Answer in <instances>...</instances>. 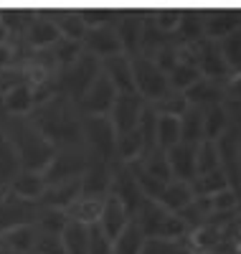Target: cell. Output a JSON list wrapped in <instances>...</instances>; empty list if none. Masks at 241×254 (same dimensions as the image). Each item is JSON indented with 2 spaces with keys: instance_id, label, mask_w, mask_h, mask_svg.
Here are the masks:
<instances>
[{
  "instance_id": "cell-51",
  "label": "cell",
  "mask_w": 241,
  "mask_h": 254,
  "mask_svg": "<svg viewBox=\"0 0 241 254\" xmlns=\"http://www.w3.org/2000/svg\"><path fill=\"white\" fill-rule=\"evenodd\" d=\"M81 18L89 28H102V26H115L117 23V15L112 10H81Z\"/></svg>"
},
{
  "instance_id": "cell-18",
  "label": "cell",
  "mask_w": 241,
  "mask_h": 254,
  "mask_svg": "<svg viewBox=\"0 0 241 254\" xmlns=\"http://www.w3.org/2000/svg\"><path fill=\"white\" fill-rule=\"evenodd\" d=\"M168 153V163H170V171L173 178L193 183L195 178V155H198V145H188V142H178L175 147H170Z\"/></svg>"
},
{
  "instance_id": "cell-33",
  "label": "cell",
  "mask_w": 241,
  "mask_h": 254,
  "mask_svg": "<svg viewBox=\"0 0 241 254\" xmlns=\"http://www.w3.org/2000/svg\"><path fill=\"white\" fill-rule=\"evenodd\" d=\"M229 130H231V112L226 110V104H216V107L206 110V140L218 142Z\"/></svg>"
},
{
  "instance_id": "cell-41",
  "label": "cell",
  "mask_w": 241,
  "mask_h": 254,
  "mask_svg": "<svg viewBox=\"0 0 241 254\" xmlns=\"http://www.w3.org/2000/svg\"><path fill=\"white\" fill-rule=\"evenodd\" d=\"M152 110H155L158 115H170V117H183L188 110H190V102L183 92H168L163 99L152 102Z\"/></svg>"
},
{
  "instance_id": "cell-28",
  "label": "cell",
  "mask_w": 241,
  "mask_h": 254,
  "mask_svg": "<svg viewBox=\"0 0 241 254\" xmlns=\"http://www.w3.org/2000/svg\"><path fill=\"white\" fill-rule=\"evenodd\" d=\"M145 244H147V234L137 224V219H132L124 226L122 234L115 239V254H142Z\"/></svg>"
},
{
  "instance_id": "cell-7",
  "label": "cell",
  "mask_w": 241,
  "mask_h": 254,
  "mask_svg": "<svg viewBox=\"0 0 241 254\" xmlns=\"http://www.w3.org/2000/svg\"><path fill=\"white\" fill-rule=\"evenodd\" d=\"M92 163V155L86 147H66V150H56V158L51 160V165L43 171V181L46 186H56V183H66L74 178H81L86 173V168Z\"/></svg>"
},
{
  "instance_id": "cell-12",
  "label": "cell",
  "mask_w": 241,
  "mask_h": 254,
  "mask_svg": "<svg viewBox=\"0 0 241 254\" xmlns=\"http://www.w3.org/2000/svg\"><path fill=\"white\" fill-rule=\"evenodd\" d=\"M147 107V102L135 92V94H117V102L112 112H109V120H112L117 135H124L129 130L140 127V120H142V112Z\"/></svg>"
},
{
  "instance_id": "cell-5",
  "label": "cell",
  "mask_w": 241,
  "mask_h": 254,
  "mask_svg": "<svg viewBox=\"0 0 241 254\" xmlns=\"http://www.w3.org/2000/svg\"><path fill=\"white\" fill-rule=\"evenodd\" d=\"M84 147L92 158L115 163L117 160V130L109 117H84Z\"/></svg>"
},
{
  "instance_id": "cell-10",
  "label": "cell",
  "mask_w": 241,
  "mask_h": 254,
  "mask_svg": "<svg viewBox=\"0 0 241 254\" xmlns=\"http://www.w3.org/2000/svg\"><path fill=\"white\" fill-rule=\"evenodd\" d=\"M109 193L117 196L127 206V211L132 216L137 214V208H140V203L145 198V193H142V188H140L135 173L129 171L127 163H120V160L112 163V190H109Z\"/></svg>"
},
{
  "instance_id": "cell-45",
  "label": "cell",
  "mask_w": 241,
  "mask_h": 254,
  "mask_svg": "<svg viewBox=\"0 0 241 254\" xmlns=\"http://www.w3.org/2000/svg\"><path fill=\"white\" fill-rule=\"evenodd\" d=\"M221 51H224V59L231 69V76L241 74V28L221 41Z\"/></svg>"
},
{
  "instance_id": "cell-8",
  "label": "cell",
  "mask_w": 241,
  "mask_h": 254,
  "mask_svg": "<svg viewBox=\"0 0 241 254\" xmlns=\"http://www.w3.org/2000/svg\"><path fill=\"white\" fill-rule=\"evenodd\" d=\"M38 211H41L38 201H26V198L15 196L8 188L5 193L0 196V234L10 231V229H18V226L36 224Z\"/></svg>"
},
{
  "instance_id": "cell-40",
  "label": "cell",
  "mask_w": 241,
  "mask_h": 254,
  "mask_svg": "<svg viewBox=\"0 0 241 254\" xmlns=\"http://www.w3.org/2000/svg\"><path fill=\"white\" fill-rule=\"evenodd\" d=\"M181 142V117L158 115V147L170 150Z\"/></svg>"
},
{
  "instance_id": "cell-31",
  "label": "cell",
  "mask_w": 241,
  "mask_h": 254,
  "mask_svg": "<svg viewBox=\"0 0 241 254\" xmlns=\"http://www.w3.org/2000/svg\"><path fill=\"white\" fill-rule=\"evenodd\" d=\"M33 242H36V224L18 226V229H10V231H3V234H0V247L20 252V254H31Z\"/></svg>"
},
{
  "instance_id": "cell-16",
  "label": "cell",
  "mask_w": 241,
  "mask_h": 254,
  "mask_svg": "<svg viewBox=\"0 0 241 254\" xmlns=\"http://www.w3.org/2000/svg\"><path fill=\"white\" fill-rule=\"evenodd\" d=\"M102 69L109 79H112V84L117 87L120 94H135L137 92L135 89V74H132V56L117 54L112 59H104Z\"/></svg>"
},
{
  "instance_id": "cell-4",
  "label": "cell",
  "mask_w": 241,
  "mask_h": 254,
  "mask_svg": "<svg viewBox=\"0 0 241 254\" xmlns=\"http://www.w3.org/2000/svg\"><path fill=\"white\" fill-rule=\"evenodd\" d=\"M99 74H102V59L84 51L71 69L59 74V94H66L69 99H74L79 104L84 99V94L92 89V84L97 81Z\"/></svg>"
},
{
  "instance_id": "cell-11",
  "label": "cell",
  "mask_w": 241,
  "mask_h": 254,
  "mask_svg": "<svg viewBox=\"0 0 241 254\" xmlns=\"http://www.w3.org/2000/svg\"><path fill=\"white\" fill-rule=\"evenodd\" d=\"M195 54H198V71L206 79L224 81V84L231 79V69L224 59V51H221L218 41H211V38L198 41V44H195Z\"/></svg>"
},
{
  "instance_id": "cell-43",
  "label": "cell",
  "mask_w": 241,
  "mask_h": 254,
  "mask_svg": "<svg viewBox=\"0 0 241 254\" xmlns=\"http://www.w3.org/2000/svg\"><path fill=\"white\" fill-rule=\"evenodd\" d=\"M142 165H145V171L150 173V176H155L158 181H163V183H170L173 181V171H170V163H168V153L165 150H152L145 160H142Z\"/></svg>"
},
{
  "instance_id": "cell-44",
  "label": "cell",
  "mask_w": 241,
  "mask_h": 254,
  "mask_svg": "<svg viewBox=\"0 0 241 254\" xmlns=\"http://www.w3.org/2000/svg\"><path fill=\"white\" fill-rule=\"evenodd\" d=\"M36 18V13H28V10H0V20L5 23V28L10 31V36H26L31 20Z\"/></svg>"
},
{
  "instance_id": "cell-23",
  "label": "cell",
  "mask_w": 241,
  "mask_h": 254,
  "mask_svg": "<svg viewBox=\"0 0 241 254\" xmlns=\"http://www.w3.org/2000/svg\"><path fill=\"white\" fill-rule=\"evenodd\" d=\"M81 196V178L66 181V183H56V186H46V193L41 196V206L46 208H63L66 211L76 198Z\"/></svg>"
},
{
  "instance_id": "cell-29",
  "label": "cell",
  "mask_w": 241,
  "mask_h": 254,
  "mask_svg": "<svg viewBox=\"0 0 241 254\" xmlns=\"http://www.w3.org/2000/svg\"><path fill=\"white\" fill-rule=\"evenodd\" d=\"M145 158V140L140 127L129 130L124 135H117V160L120 163H135Z\"/></svg>"
},
{
  "instance_id": "cell-47",
  "label": "cell",
  "mask_w": 241,
  "mask_h": 254,
  "mask_svg": "<svg viewBox=\"0 0 241 254\" xmlns=\"http://www.w3.org/2000/svg\"><path fill=\"white\" fill-rule=\"evenodd\" d=\"M33 252L36 254H66L63 242H61V234H46V231H38V229H36Z\"/></svg>"
},
{
  "instance_id": "cell-3",
  "label": "cell",
  "mask_w": 241,
  "mask_h": 254,
  "mask_svg": "<svg viewBox=\"0 0 241 254\" xmlns=\"http://www.w3.org/2000/svg\"><path fill=\"white\" fill-rule=\"evenodd\" d=\"M132 219H137L147 239H183L190 231V226L178 214H173L160 201H152V198H142Z\"/></svg>"
},
{
  "instance_id": "cell-20",
  "label": "cell",
  "mask_w": 241,
  "mask_h": 254,
  "mask_svg": "<svg viewBox=\"0 0 241 254\" xmlns=\"http://www.w3.org/2000/svg\"><path fill=\"white\" fill-rule=\"evenodd\" d=\"M18 173H20V160L15 153V145L5 130V115H3L0 117V190H5Z\"/></svg>"
},
{
  "instance_id": "cell-53",
  "label": "cell",
  "mask_w": 241,
  "mask_h": 254,
  "mask_svg": "<svg viewBox=\"0 0 241 254\" xmlns=\"http://www.w3.org/2000/svg\"><path fill=\"white\" fill-rule=\"evenodd\" d=\"M10 31L5 28V23H3V20H0V46H5V44H10Z\"/></svg>"
},
{
  "instance_id": "cell-1",
  "label": "cell",
  "mask_w": 241,
  "mask_h": 254,
  "mask_svg": "<svg viewBox=\"0 0 241 254\" xmlns=\"http://www.w3.org/2000/svg\"><path fill=\"white\" fill-rule=\"evenodd\" d=\"M28 117L56 150L84 147V115L79 104L66 94H56L49 102L38 104Z\"/></svg>"
},
{
  "instance_id": "cell-37",
  "label": "cell",
  "mask_w": 241,
  "mask_h": 254,
  "mask_svg": "<svg viewBox=\"0 0 241 254\" xmlns=\"http://www.w3.org/2000/svg\"><path fill=\"white\" fill-rule=\"evenodd\" d=\"M69 214L63 208H46L41 206L38 211V219H36V229L38 231H46V234H63V229L69 224Z\"/></svg>"
},
{
  "instance_id": "cell-14",
  "label": "cell",
  "mask_w": 241,
  "mask_h": 254,
  "mask_svg": "<svg viewBox=\"0 0 241 254\" xmlns=\"http://www.w3.org/2000/svg\"><path fill=\"white\" fill-rule=\"evenodd\" d=\"M84 51L94 54V56L102 59V61H104V59H112V56H117V54H124L115 26L89 28V33H86V38H84Z\"/></svg>"
},
{
  "instance_id": "cell-52",
  "label": "cell",
  "mask_w": 241,
  "mask_h": 254,
  "mask_svg": "<svg viewBox=\"0 0 241 254\" xmlns=\"http://www.w3.org/2000/svg\"><path fill=\"white\" fill-rule=\"evenodd\" d=\"M5 69H15V51L10 44L0 46V71H5Z\"/></svg>"
},
{
  "instance_id": "cell-9",
  "label": "cell",
  "mask_w": 241,
  "mask_h": 254,
  "mask_svg": "<svg viewBox=\"0 0 241 254\" xmlns=\"http://www.w3.org/2000/svg\"><path fill=\"white\" fill-rule=\"evenodd\" d=\"M117 94H120L117 87L102 69V74L92 84V89L86 92L84 99L79 102V110H81L84 117H109V112H112L115 102H117Z\"/></svg>"
},
{
  "instance_id": "cell-30",
  "label": "cell",
  "mask_w": 241,
  "mask_h": 254,
  "mask_svg": "<svg viewBox=\"0 0 241 254\" xmlns=\"http://www.w3.org/2000/svg\"><path fill=\"white\" fill-rule=\"evenodd\" d=\"M61 242H63L66 254H89V224L71 219L66 224V229H63Z\"/></svg>"
},
{
  "instance_id": "cell-54",
  "label": "cell",
  "mask_w": 241,
  "mask_h": 254,
  "mask_svg": "<svg viewBox=\"0 0 241 254\" xmlns=\"http://www.w3.org/2000/svg\"><path fill=\"white\" fill-rule=\"evenodd\" d=\"M239 254H241V234H239Z\"/></svg>"
},
{
  "instance_id": "cell-49",
  "label": "cell",
  "mask_w": 241,
  "mask_h": 254,
  "mask_svg": "<svg viewBox=\"0 0 241 254\" xmlns=\"http://www.w3.org/2000/svg\"><path fill=\"white\" fill-rule=\"evenodd\" d=\"M152 20H155V26L165 33V36H173L175 31H178L181 20H183V13L181 10H160L152 15Z\"/></svg>"
},
{
  "instance_id": "cell-46",
  "label": "cell",
  "mask_w": 241,
  "mask_h": 254,
  "mask_svg": "<svg viewBox=\"0 0 241 254\" xmlns=\"http://www.w3.org/2000/svg\"><path fill=\"white\" fill-rule=\"evenodd\" d=\"M142 254H190L183 239H147Z\"/></svg>"
},
{
  "instance_id": "cell-2",
  "label": "cell",
  "mask_w": 241,
  "mask_h": 254,
  "mask_svg": "<svg viewBox=\"0 0 241 254\" xmlns=\"http://www.w3.org/2000/svg\"><path fill=\"white\" fill-rule=\"evenodd\" d=\"M5 130L15 145L20 171L43 173L51 165V160L56 158V147L43 137V132L33 125L31 117H8L5 115Z\"/></svg>"
},
{
  "instance_id": "cell-50",
  "label": "cell",
  "mask_w": 241,
  "mask_h": 254,
  "mask_svg": "<svg viewBox=\"0 0 241 254\" xmlns=\"http://www.w3.org/2000/svg\"><path fill=\"white\" fill-rule=\"evenodd\" d=\"M150 59L158 64L160 71L170 74L175 66H178V49H175V46H163V49H158V51H152Z\"/></svg>"
},
{
  "instance_id": "cell-15",
  "label": "cell",
  "mask_w": 241,
  "mask_h": 254,
  "mask_svg": "<svg viewBox=\"0 0 241 254\" xmlns=\"http://www.w3.org/2000/svg\"><path fill=\"white\" fill-rule=\"evenodd\" d=\"M26 44L33 49V51H46V49H54L59 41H61V31L56 26V20L51 15H36L31 20V26L26 31Z\"/></svg>"
},
{
  "instance_id": "cell-17",
  "label": "cell",
  "mask_w": 241,
  "mask_h": 254,
  "mask_svg": "<svg viewBox=\"0 0 241 254\" xmlns=\"http://www.w3.org/2000/svg\"><path fill=\"white\" fill-rule=\"evenodd\" d=\"M190 107H198V110H211L216 104H224L226 102V84L224 81H213V79H201L195 81L193 87L185 92Z\"/></svg>"
},
{
  "instance_id": "cell-35",
  "label": "cell",
  "mask_w": 241,
  "mask_h": 254,
  "mask_svg": "<svg viewBox=\"0 0 241 254\" xmlns=\"http://www.w3.org/2000/svg\"><path fill=\"white\" fill-rule=\"evenodd\" d=\"M181 44H198L206 38V15H195V13H183V20L178 31H175Z\"/></svg>"
},
{
  "instance_id": "cell-39",
  "label": "cell",
  "mask_w": 241,
  "mask_h": 254,
  "mask_svg": "<svg viewBox=\"0 0 241 254\" xmlns=\"http://www.w3.org/2000/svg\"><path fill=\"white\" fill-rule=\"evenodd\" d=\"M51 51H54V59H56V69L61 74V71L71 69L74 64L79 61V56L84 54V44H79V41H69V38H61Z\"/></svg>"
},
{
  "instance_id": "cell-34",
  "label": "cell",
  "mask_w": 241,
  "mask_h": 254,
  "mask_svg": "<svg viewBox=\"0 0 241 254\" xmlns=\"http://www.w3.org/2000/svg\"><path fill=\"white\" fill-rule=\"evenodd\" d=\"M190 186H193L195 198H206V196H213V193H218V190H224V188H231L229 176L224 173V168H218V171H213V173L193 178Z\"/></svg>"
},
{
  "instance_id": "cell-6",
  "label": "cell",
  "mask_w": 241,
  "mask_h": 254,
  "mask_svg": "<svg viewBox=\"0 0 241 254\" xmlns=\"http://www.w3.org/2000/svg\"><path fill=\"white\" fill-rule=\"evenodd\" d=\"M132 74H135V89L137 94L152 104L163 99L168 92H170V81H168V74L158 69V64L152 61L150 56L140 54V56H132Z\"/></svg>"
},
{
  "instance_id": "cell-25",
  "label": "cell",
  "mask_w": 241,
  "mask_h": 254,
  "mask_svg": "<svg viewBox=\"0 0 241 254\" xmlns=\"http://www.w3.org/2000/svg\"><path fill=\"white\" fill-rule=\"evenodd\" d=\"M195 201V193H193V186L185 183V181H178V178H173L168 186H165V193L160 198V203L173 211V214H181V211L185 206H190Z\"/></svg>"
},
{
  "instance_id": "cell-55",
  "label": "cell",
  "mask_w": 241,
  "mask_h": 254,
  "mask_svg": "<svg viewBox=\"0 0 241 254\" xmlns=\"http://www.w3.org/2000/svg\"><path fill=\"white\" fill-rule=\"evenodd\" d=\"M31 254H36V252H31Z\"/></svg>"
},
{
  "instance_id": "cell-27",
  "label": "cell",
  "mask_w": 241,
  "mask_h": 254,
  "mask_svg": "<svg viewBox=\"0 0 241 254\" xmlns=\"http://www.w3.org/2000/svg\"><path fill=\"white\" fill-rule=\"evenodd\" d=\"M206 140V110L190 107L181 117V142L201 145Z\"/></svg>"
},
{
  "instance_id": "cell-13",
  "label": "cell",
  "mask_w": 241,
  "mask_h": 254,
  "mask_svg": "<svg viewBox=\"0 0 241 254\" xmlns=\"http://www.w3.org/2000/svg\"><path fill=\"white\" fill-rule=\"evenodd\" d=\"M112 190V163L92 158L86 173L81 176V198H107Z\"/></svg>"
},
{
  "instance_id": "cell-24",
  "label": "cell",
  "mask_w": 241,
  "mask_h": 254,
  "mask_svg": "<svg viewBox=\"0 0 241 254\" xmlns=\"http://www.w3.org/2000/svg\"><path fill=\"white\" fill-rule=\"evenodd\" d=\"M15 196L26 198V201H41V196L46 193V181H43V173L36 171H20L10 186H8Z\"/></svg>"
},
{
  "instance_id": "cell-32",
  "label": "cell",
  "mask_w": 241,
  "mask_h": 254,
  "mask_svg": "<svg viewBox=\"0 0 241 254\" xmlns=\"http://www.w3.org/2000/svg\"><path fill=\"white\" fill-rule=\"evenodd\" d=\"M104 201H107V198H81V196H79V198L66 208V214H69V219L81 221V224H97V221L102 219Z\"/></svg>"
},
{
  "instance_id": "cell-21",
  "label": "cell",
  "mask_w": 241,
  "mask_h": 254,
  "mask_svg": "<svg viewBox=\"0 0 241 254\" xmlns=\"http://www.w3.org/2000/svg\"><path fill=\"white\" fill-rule=\"evenodd\" d=\"M33 110H36V94L31 84L20 81L3 94V112L8 117H28Z\"/></svg>"
},
{
  "instance_id": "cell-26",
  "label": "cell",
  "mask_w": 241,
  "mask_h": 254,
  "mask_svg": "<svg viewBox=\"0 0 241 254\" xmlns=\"http://www.w3.org/2000/svg\"><path fill=\"white\" fill-rule=\"evenodd\" d=\"M241 28V13H213L206 15V38L218 41L229 38L231 33H236Z\"/></svg>"
},
{
  "instance_id": "cell-22",
  "label": "cell",
  "mask_w": 241,
  "mask_h": 254,
  "mask_svg": "<svg viewBox=\"0 0 241 254\" xmlns=\"http://www.w3.org/2000/svg\"><path fill=\"white\" fill-rule=\"evenodd\" d=\"M142 26H145V18H137V15H122L115 23L122 51L127 56H140L142 54Z\"/></svg>"
},
{
  "instance_id": "cell-48",
  "label": "cell",
  "mask_w": 241,
  "mask_h": 254,
  "mask_svg": "<svg viewBox=\"0 0 241 254\" xmlns=\"http://www.w3.org/2000/svg\"><path fill=\"white\" fill-rule=\"evenodd\" d=\"M89 254H115V242L104 234L99 221L89 224Z\"/></svg>"
},
{
  "instance_id": "cell-42",
  "label": "cell",
  "mask_w": 241,
  "mask_h": 254,
  "mask_svg": "<svg viewBox=\"0 0 241 254\" xmlns=\"http://www.w3.org/2000/svg\"><path fill=\"white\" fill-rule=\"evenodd\" d=\"M203 74L198 71V66H188V64H178L170 74H168V81H170V89L173 92H188L195 81H201Z\"/></svg>"
},
{
  "instance_id": "cell-19",
  "label": "cell",
  "mask_w": 241,
  "mask_h": 254,
  "mask_svg": "<svg viewBox=\"0 0 241 254\" xmlns=\"http://www.w3.org/2000/svg\"><path fill=\"white\" fill-rule=\"evenodd\" d=\"M129 221H132V214L127 211V206H124L117 196L109 193L107 201H104L102 219H99V226L104 229V234L115 242V239L122 234V231H124V226H127Z\"/></svg>"
},
{
  "instance_id": "cell-38",
  "label": "cell",
  "mask_w": 241,
  "mask_h": 254,
  "mask_svg": "<svg viewBox=\"0 0 241 254\" xmlns=\"http://www.w3.org/2000/svg\"><path fill=\"white\" fill-rule=\"evenodd\" d=\"M221 168V153H218V142L203 140L198 145V155H195V178L213 173Z\"/></svg>"
},
{
  "instance_id": "cell-36",
  "label": "cell",
  "mask_w": 241,
  "mask_h": 254,
  "mask_svg": "<svg viewBox=\"0 0 241 254\" xmlns=\"http://www.w3.org/2000/svg\"><path fill=\"white\" fill-rule=\"evenodd\" d=\"M54 20H56V26L61 31V38H69V41H79V44H84L86 33H89V26L84 23L81 13H59Z\"/></svg>"
}]
</instances>
